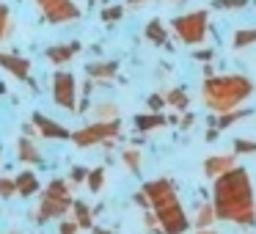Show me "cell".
<instances>
[{
	"instance_id": "ac0fdd59",
	"label": "cell",
	"mask_w": 256,
	"mask_h": 234,
	"mask_svg": "<svg viewBox=\"0 0 256 234\" xmlns=\"http://www.w3.org/2000/svg\"><path fill=\"white\" fill-rule=\"evenodd\" d=\"M250 44H256V28H240L232 39V47L242 50V47H250Z\"/></svg>"
},
{
	"instance_id": "8fae6325",
	"label": "cell",
	"mask_w": 256,
	"mask_h": 234,
	"mask_svg": "<svg viewBox=\"0 0 256 234\" xmlns=\"http://www.w3.org/2000/svg\"><path fill=\"white\" fill-rule=\"evenodd\" d=\"M34 122L39 124V130L47 135V138H69V132L61 127V124H58V122H50V118H44L42 113H36Z\"/></svg>"
},
{
	"instance_id": "4dcf8cb0",
	"label": "cell",
	"mask_w": 256,
	"mask_h": 234,
	"mask_svg": "<svg viewBox=\"0 0 256 234\" xmlns=\"http://www.w3.org/2000/svg\"><path fill=\"white\" fill-rule=\"evenodd\" d=\"M196 61L210 64V61H212V50H198V52H196Z\"/></svg>"
},
{
	"instance_id": "44dd1931",
	"label": "cell",
	"mask_w": 256,
	"mask_h": 234,
	"mask_svg": "<svg viewBox=\"0 0 256 234\" xmlns=\"http://www.w3.org/2000/svg\"><path fill=\"white\" fill-rule=\"evenodd\" d=\"M234 154H256V140L237 138L234 140Z\"/></svg>"
},
{
	"instance_id": "9a60e30c",
	"label": "cell",
	"mask_w": 256,
	"mask_h": 234,
	"mask_svg": "<svg viewBox=\"0 0 256 234\" xmlns=\"http://www.w3.org/2000/svg\"><path fill=\"white\" fill-rule=\"evenodd\" d=\"M80 50V44L74 42V44H61V47H50L47 50V58H50L52 64H64L69 61V58H74V52Z\"/></svg>"
},
{
	"instance_id": "277c9868",
	"label": "cell",
	"mask_w": 256,
	"mask_h": 234,
	"mask_svg": "<svg viewBox=\"0 0 256 234\" xmlns=\"http://www.w3.org/2000/svg\"><path fill=\"white\" fill-rule=\"evenodd\" d=\"M174 34L179 36L182 44H190V47L201 44L210 34V12L198 8V12H188L182 17H176L174 20Z\"/></svg>"
},
{
	"instance_id": "8d00e7d4",
	"label": "cell",
	"mask_w": 256,
	"mask_h": 234,
	"mask_svg": "<svg viewBox=\"0 0 256 234\" xmlns=\"http://www.w3.org/2000/svg\"><path fill=\"white\" fill-rule=\"evenodd\" d=\"M94 234H110V232H105V228H94Z\"/></svg>"
},
{
	"instance_id": "7c38bea8",
	"label": "cell",
	"mask_w": 256,
	"mask_h": 234,
	"mask_svg": "<svg viewBox=\"0 0 256 234\" xmlns=\"http://www.w3.org/2000/svg\"><path fill=\"white\" fill-rule=\"evenodd\" d=\"M168 118L162 113H146V116H135V127L140 132H149V130H157V127H166Z\"/></svg>"
},
{
	"instance_id": "d6986e66",
	"label": "cell",
	"mask_w": 256,
	"mask_h": 234,
	"mask_svg": "<svg viewBox=\"0 0 256 234\" xmlns=\"http://www.w3.org/2000/svg\"><path fill=\"white\" fill-rule=\"evenodd\" d=\"M116 69H118L116 61H110V64H88V74H91V78H96V80L113 78V74H116Z\"/></svg>"
},
{
	"instance_id": "4fadbf2b",
	"label": "cell",
	"mask_w": 256,
	"mask_h": 234,
	"mask_svg": "<svg viewBox=\"0 0 256 234\" xmlns=\"http://www.w3.org/2000/svg\"><path fill=\"white\" fill-rule=\"evenodd\" d=\"M215 210H212V204H198V210H196V218H193V226L196 228H212V223H215Z\"/></svg>"
},
{
	"instance_id": "1f68e13d",
	"label": "cell",
	"mask_w": 256,
	"mask_h": 234,
	"mask_svg": "<svg viewBox=\"0 0 256 234\" xmlns=\"http://www.w3.org/2000/svg\"><path fill=\"white\" fill-rule=\"evenodd\" d=\"M61 234H78V223H61Z\"/></svg>"
},
{
	"instance_id": "d590c367",
	"label": "cell",
	"mask_w": 256,
	"mask_h": 234,
	"mask_svg": "<svg viewBox=\"0 0 256 234\" xmlns=\"http://www.w3.org/2000/svg\"><path fill=\"white\" fill-rule=\"evenodd\" d=\"M196 234H218V232H212V228H198Z\"/></svg>"
},
{
	"instance_id": "484cf974",
	"label": "cell",
	"mask_w": 256,
	"mask_h": 234,
	"mask_svg": "<svg viewBox=\"0 0 256 234\" xmlns=\"http://www.w3.org/2000/svg\"><path fill=\"white\" fill-rule=\"evenodd\" d=\"M74 212H78V223L80 226H91V215H88V206L83 201H74Z\"/></svg>"
},
{
	"instance_id": "ba28073f",
	"label": "cell",
	"mask_w": 256,
	"mask_h": 234,
	"mask_svg": "<svg viewBox=\"0 0 256 234\" xmlns=\"http://www.w3.org/2000/svg\"><path fill=\"white\" fill-rule=\"evenodd\" d=\"M234 166H237V157L234 154H212L204 160V174L210 179H218L220 174H226L228 168H234Z\"/></svg>"
},
{
	"instance_id": "30bf717a",
	"label": "cell",
	"mask_w": 256,
	"mask_h": 234,
	"mask_svg": "<svg viewBox=\"0 0 256 234\" xmlns=\"http://www.w3.org/2000/svg\"><path fill=\"white\" fill-rule=\"evenodd\" d=\"M0 66L8 69L12 74H17L20 80H28V66L30 64L25 58H17V56H0Z\"/></svg>"
},
{
	"instance_id": "603a6c76",
	"label": "cell",
	"mask_w": 256,
	"mask_h": 234,
	"mask_svg": "<svg viewBox=\"0 0 256 234\" xmlns=\"http://www.w3.org/2000/svg\"><path fill=\"white\" fill-rule=\"evenodd\" d=\"M122 160H124V166H127L130 171H138V168H140V152L138 149H127L122 154Z\"/></svg>"
},
{
	"instance_id": "6da1fadb",
	"label": "cell",
	"mask_w": 256,
	"mask_h": 234,
	"mask_svg": "<svg viewBox=\"0 0 256 234\" xmlns=\"http://www.w3.org/2000/svg\"><path fill=\"white\" fill-rule=\"evenodd\" d=\"M212 210L218 220L234 223V226H254L256 196L248 168L234 166L218 179H212Z\"/></svg>"
},
{
	"instance_id": "f35d334b",
	"label": "cell",
	"mask_w": 256,
	"mask_h": 234,
	"mask_svg": "<svg viewBox=\"0 0 256 234\" xmlns=\"http://www.w3.org/2000/svg\"><path fill=\"white\" fill-rule=\"evenodd\" d=\"M91 3H94V0H91Z\"/></svg>"
},
{
	"instance_id": "8992f818",
	"label": "cell",
	"mask_w": 256,
	"mask_h": 234,
	"mask_svg": "<svg viewBox=\"0 0 256 234\" xmlns=\"http://www.w3.org/2000/svg\"><path fill=\"white\" fill-rule=\"evenodd\" d=\"M36 3L42 6V12L50 22H66V20H74L80 14L72 0H36Z\"/></svg>"
},
{
	"instance_id": "5bb4252c",
	"label": "cell",
	"mask_w": 256,
	"mask_h": 234,
	"mask_svg": "<svg viewBox=\"0 0 256 234\" xmlns=\"http://www.w3.org/2000/svg\"><path fill=\"white\" fill-rule=\"evenodd\" d=\"M14 188H17L20 196H34L36 190H39V179H36L30 171H25V174H20V176L14 179Z\"/></svg>"
},
{
	"instance_id": "d4e9b609",
	"label": "cell",
	"mask_w": 256,
	"mask_h": 234,
	"mask_svg": "<svg viewBox=\"0 0 256 234\" xmlns=\"http://www.w3.org/2000/svg\"><path fill=\"white\" fill-rule=\"evenodd\" d=\"M47 196H52V198H69V193H66V184H64L61 179H56V182H50V188H47Z\"/></svg>"
},
{
	"instance_id": "4316f807",
	"label": "cell",
	"mask_w": 256,
	"mask_h": 234,
	"mask_svg": "<svg viewBox=\"0 0 256 234\" xmlns=\"http://www.w3.org/2000/svg\"><path fill=\"white\" fill-rule=\"evenodd\" d=\"M122 14H124L122 6H108L105 12H102V20H105V22H116V20H122Z\"/></svg>"
},
{
	"instance_id": "d6a6232c",
	"label": "cell",
	"mask_w": 256,
	"mask_h": 234,
	"mask_svg": "<svg viewBox=\"0 0 256 234\" xmlns=\"http://www.w3.org/2000/svg\"><path fill=\"white\" fill-rule=\"evenodd\" d=\"M6 20H8V12L6 6H0V36H3V28H6Z\"/></svg>"
},
{
	"instance_id": "3957f363",
	"label": "cell",
	"mask_w": 256,
	"mask_h": 234,
	"mask_svg": "<svg viewBox=\"0 0 256 234\" xmlns=\"http://www.w3.org/2000/svg\"><path fill=\"white\" fill-rule=\"evenodd\" d=\"M144 196L149 201V206L154 210L157 226L166 234H184L190 226V218L184 212L182 201L176 196V188H174L171 179H152V182L144 184Z\"/></svg>"
},
{
	"instance_id": "5b68a950",
	"label": "cell",
	"mask_w": 256,
	"mask_h": 234,
	"mask_svg": "<svg viewBox=\"0 0 256 234\" xmlns=\"http://www.w3.org/2000/svg\"><path fill=\"white\" fill-rule=\"evenodd\" d=\"M118 130H122L118 122H96V124H91V127L74 132L72 138L78 146H91V144H96V140H108V138H113V135H118Z\"/></svg>"
},
{
	"instance_id": "836d02e7",
	"label": "cell",
	"mask_w": 256,
	"mask_h": 234,
	"mask_svg": "<svg viewBox=\"0 0 256 234\" xmlns=\"http://www.w3.org/2000/svg\"><path fill=\"white\" fill-rule=\"evenodd\" d=\"M83 176H86V171H83V168L78 166V168H74V171H72V179H74V182H80V179H83Z\"/></svg>"
},
{
	"instance_id": "cb8c5ba5",
	"label": "cell",
	"mask_w": 256,
	"mask_h": 234,
	"mask_svg": "<svg viewBox=\"0 0 256 234\" xmlns=\"http://www.w3.org/2000/svg\"><path fill=\"white\" fill-rule=\"evenodd\" d=\"M20 157H22V160H39V152L34 149V144H30L28 138L20 140Z\"/></svg>"
},
{
	"instance_id": "2e32d148",
	"label": "cell",
	"mask_w": 256,
	"mask_h": 234,
	"mask_svg": "<svg viewBox=\"0 0 256 234\" xmlns=\"http://www.w3.org/2000/svg\"><path fill=\"white\" fill-rule=\"evenodd\" d=\"M248 116H250V110H245V108H237V110L220 113V116L215 118V127H218V130H226V127H232V124L242 122V118H248Z\"/></svg>"
},
{
	"instance_id": "52a82bcc",
	"label": "cell",
	"mask_w": 256,
	"mask_h": 234,
	"mask_svg": "<svg viewBox=\"0 0 256 234\" xmlns=\"http://www.w3.org/2000/svg\"><path fill=\"white\" fill-rule=\"evenodd\" d=\"M52 96L61 108L74 110V78L69 72H58L52 78Z\"/></svg>"
},
{
	"instance_id": "7402d4cb",
	"label": "cell",
	"mask_w": 256,
	"mask_h": 234,
	"mask_svg": "<svg viewBox=\"0 0 256 234\" xmlns=\"http://www.w3.org/2000/svg\"><path fill=\"white\" fill-rule=\"evenodd\" d=\"M242 6H248V0H212V8H220V12H234Z\"/></svg>"
},
{
	"instance_id": "83f0119b",
	"label": "cell",
	"mask_w": 256,
	"mask_h": 234,
	"mask_svg": "<svg viewBox=\"0 0 256 234\" xmlns=\"http://www.w3.org/2000/svg\"><path fill=\"white\" fill-rule=\"evenodd\" d=\"M14 193H17V188H14L12 179H3V176H0V196H3V198H8V196H14Z\"/></svg>"
},
{
	"instance_id": "f546056e",
	"label": "cell",
	"mask_w": 256,
	"mask_h": 234,
	"mask_svg": "<svg viewBox=\"0 0 256 234\" xmlns=\"http://www.w3.org/2000/svg\"><path fill=\"white\" fill-rule=\"evenodd\" d=\"M162 105H166V100H162L160 94H152V96H149V108H152V110H154V113L160 110Z\"/></svg>"
},
{
	"instance_id": "f1b7e54d",
	"label": "cell",
	"mask_w": 256,
	"mask_h": 234,
	"mask_svg": "<svg viewBox=\"0 0 256 234\" xmlns=\"http://www.w3.org/2000/svg\"><path fill=\"white\" fill-rule=\"evenodd\" d=\"M102 179H105V174H102V168H96V171L88 176V184H91V190H100V188H102Z\"/></svg>"
},
{
	"instance_id": "74e56055",
	"label": "cell",
	"mask_w": 256,
	"mask_h": 234,
	"mask_svg": "<svg viewBox=\"0 0 256 234\" xmlns=\"http://www.w3.org/2000/svg\"><path fill=\"white\" fill-rule=\"evenodd\" d=\"M130 3H144V0H130Z\"/></svg>"
},
{
	"instance_id": "9c48e42d",
	"label": "cell",
	"mask_w": 256,
	"mask_h": 234,
	"mask_svg": "<svg viewBox=\"0 0 256 234\" xmlns=\"http://www.w3.org/2000/svg\"><path fill=\"white\" fill-rule=\"evenodd\" d=\"M69 204H72L69 198H52V196H44V204H42V210H39V220H50V218L64 215V212L69 210Z\"/></svg>"
},
{
	"instance_id": "7a4b0ae2",
	"label": "cell",
	"mask_w": 256,
	"mask_h": 234,
	"mask_svg": "<svg viewBox=\"0 0 256 234\" xmlns=\"http://www.w3.org/2000/svg\"><path fill=\"white\" fill-rule=\"evenodd\" d=\"M256 86L248 74H206L204 86H201V100L212 113H228L242 108L245 102L254 96Z\"/></svg>"
},
{
	"instance_id": "ffe728a7",
	"label": "cell",
	"mask_w": 256,
	"mask_h": 234,
	"mask_svg": "<svg viewBox=\"0 0 256 234\" xmlns=\"http://www.w3.org/2000/svg\"><path fill=\"white\" fill-rule=\"evenodd\" d=\"M188 94H184L182 88H171L166 94V105H171V108H176V110H184V108H188Z\"/></svg>"
},
{
	"instance_id": "e0dca14e",
	"label": "cell",
	"mask_w": 256,
	"mask_h": 234,
	"mask_svg": "<svg viewBox=\"0 0 256 234\" xmlns=\"http://www.w3.org/2000/svg\"><path fill=\"white\" fill-rule=\"evenodd\" d=\"M144 36L152 42V44H166V25L160 22V20H152L149 25H146V30H144Z\"/></svg>"
},
{
	"instance_id": "e575fe53",
	"label": "cell",
	"mask_w": 256,
	"mask_h": 234,
	"mask_svg": "<svg viewBox=\"0 0 256 234\" xmlns=\"http://www.w3.org/2000/svg\"><path fill=\"white\" fill-rule=\"evenodd\" d=\"M218 138V127H212L210 132H206V140H215Z\"/></svg>"
}]
</instances>
